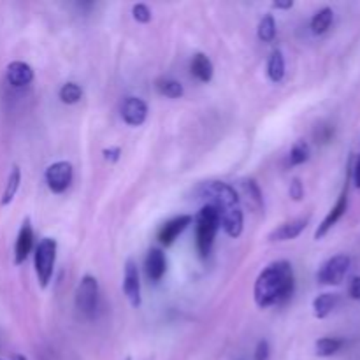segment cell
Listing matches in <instances>:
<instances>
[{
    "mask_svg": "<svg viewBox=\"0 0 360 360\" xmlns=\"http://www.w3.org/2000/svg\"><path fill=\"white\" fill-rule=\"evenodd\" d=\"M120 155H122V150H120V148H109V150H104L105 160L109 162H116L120 158Z\"/></svg>",
    "mask_w": 360,
    "mask_h": 360,
    "instance_id": "31",
    "label": "cell"
},
{
    "mask_svg": "<svg viewBox=\"0 0 360 360\" xmlns=\"http://www.w3.org/2000/svg\"><path fill=\"white\" fill-rule=\"evenodd\" d=\"M157 90L169 98H179L183 95L181 83L174 79H158Z\"/></svg>",
    "mask_w": 360,
    "mask_h": 360,
    "instance_id": "24",
    "label": "cell"
},
{
    "mask_svg": "<svg viewBox=\"0 0 360 360\" xmlns=\"http://www.w3.org/2000/svg\"><path fill=\"white\" fill-rule=\"evenodd\" d=\"M7 81L16 88L27 86L34 81V70L25 62H11L7 65Z\"/></svg>",
    "mask_w": 360,
    "mask_h": 360,
    "instance_id": "14",
    "label": "cell"
},
{
    "mask_svg": "<svg viewBox=\"0 0 360 360\" xmlns=\"http://www.w3.org/2000/svg\"><path fill=\"white\" fill-rule=\"evenodd\" d=\"M56 262V241L51 238H44L35 248V274L39 285L46 288L53 278Z\"/></svg>",
    "mask_w": 360,
    "mask_h": 360,
    "instance_id": "4",
    "label": "cell"
},
{
    "mask_svg": "<svg viewBox=\"0 0 360 360\" xmlns=\"http://www.w3.org/2000/svg\"><path fill=\"white\" fill-rule=\"evenodd\" d=\"M348 294L354 301H360V276H355L350 281V287H348Z\"/></svg>",
    "mask_w": 360,
    "mask_h": 360,
    "instance_id": "30",
    "label": "cell"
},
{
    "mask_svg": "<svg viewBox=\"0 0 360 360\" xmlns=\"http://www.w3.org/2000/svg\"><path fill=\"white\" fill-rule=\"evenodd\" d=\"M18 360H27L25 357H18Z\"/></svg>",
    "mask_w": 360,
    "mask_h": 360,
    "instance_id": "34",
    "label": "cell"
},
{
    "mask_svg": "<svg viewBox=\"0 0 360 360\" xmlns=\"http://www.w3.org/2000/svg\"><path fill=\"white\" fill-rule=\"evenodd\" d=\"M146 274L151 281H160L164 278L165 269H167V262H165V255L160 248H151L146 255Z\"/></svg>",
    "mask_w": 360,
    "mask_h": 360,
    "instance_id": "15",
    "label": "cell"
},
{
    "mask_svg": "<svg viewBox=\"0 0 360 360\" xmlns=\"http://www.w3.org/2000/svg\"><path fill=\"white\" fill-rule=\"evenodd\" d=\"M350 266H352L350 257L341 253V255H336L333 257V259H329L322 267H320L319 274H316V280H319V283L330 285V287L340 285L341 281L345 280V276L348 274V271H350Z\"/></svg>",
    "mask_w": 360,
    "mask_h": 360,
    "instance_id": "6",
    "label": "cell"
},
{
    "mask_svg": "<svg viewBox=\"0 0 360 360\" xmlns=\"http://www.w3.org/2000/svg\"><path fill=\"white\" fill-rule=\"evenodd\" d=\"M76 308L86 319H94L98 309V283L94 276L81 278L76 290Z\"/></svg>",
    "mask_w": 360,
    "mask_h": 360,
    "instance_id": "5",
    "label": "cell"
},
{
    "mask_svg": "<svg viewBox=\"0 0 360 360\" xmlns=\"http://www.w3.org/2000/svg\"><path fill=\"white\" fill-rule=\"evenodd\" d=\"M58 97L63 104H77L83 97V90L76 83H65L58 91Z\"/></svg>",
    "mask_w": 360,
    "mask_h": 360,
    "instance_id": "23",
    "label": "cell"
},
{
    "mask_svg": "<svg viewBox=\"0 0 360 360\" xmlns=\"http://www.w3.org/2000/svg\"><path fill=\"white\" fill-rule=\"evenodd\" d=\"M334 21V11L330 7H323V9L316 11L315 16L311 18V32L315 35L326 34L330 28Z\"/></svg>",
    "mask_w": 360,
    "mask_h": 360,
    "instance_id": "18",
    "label": "cell"
},
{
    "mask_svg": "<svg viewBox=\"0 0 360 360\" xmlns=\"http://www.w3.org/2000/svg\"><path fill=\"white\" fill-rule=\"evenodd\" d=\"M347 207H348V190H347V186H345V190L341 192V195L338 197V200H336V204L333 206V210L329 211V214L323 218V221L319 225V229H316L315 239L326 238V236L329 234L330 229H333L334 225H336L338 221L343 218V214L347 213Z\"/></svg>",
    "mask_w": 360,
    "mask_h": 360,
    "instance_id": "9",
    "label": "cell"
},
{
    "mask_svg": "<svg viewBox=\"0 0 360 360\" xmlns=\"http://www.w3.org/2000/svg\"><path fill=\"white\" fill-rule=\"evenodd\" d=\"M267 76L273 83H280L285 77V58L281 51H273L267 62Z\"/></svg>",
    "mask_w": 360,
    "mask_h": 360,
    "instance_id": "21",
    "label": "cell"
},
{
    "mask_svg": "<svg viewBox=\"0 0 360 360\" xmlns=\"http://www.w3.org/2000/svg\"><path fill=\"white\" fill-rule=\"evenodd\" d=\"M338 302H340L338 294H320L319 297L313 301V313H315V316L319 320L327 319V316L336 309Z\"/></svg>",
    "mask_w": 360,
    "mask_h": 360,
    "instance_id": "17",
    "label": "cell"
},
{
    "mask_svg": "<svg viewBox=\"0 0 360 360\" xmlns=\"http://www.w3.org/2000/svg\"><path fill=\"white\" fill-rule=\"evenodd\" d=\"M20 183H21V171L18 165H14L9 172V178H7L6 188H4V193H2V199H0V204H2V206H7V204L13 202L14 195H16L18 188H20Z\"/></svg>",
    "mask_w": 360,
    "mask_h": 360,
    "instance_id": "19",
    "label": "cell"
},
{
    "mask_svg": "<svg viewBox=\"0 0 360 360\" xmlns=\"http://www.w3.org/2000/svg\"><path fill=\"white\" fill-rule=\"evenodd\" d=\"M257 35H259V39L262 42H271L276 37V21H274V18L271 14H267V16H264L260 20L259 28H257Z\"/></svg>",
    "mask_w": 360,
    "mask_h": 360,
    "instance_id": "22",
    "label": "cell"
},
{
    "mask_svg": "<svg viewBox=\"0 0 360 360\" xmlns=\"http://www.w3.org/2000/svg\"><path fill=\"white\" fill-rule=\"evenodd\" d=\"M274 9H290V7H294V2L292 0H287V2H283V0H278V2L273 4Z\"/></svg>",
    "mask_w": 360,
    "mask_h": 360,
    "instance_id": "33",
    "label": "cell"
},
{
    "mask_svg": "<svg viewBox=\"0 0 360 360\" xmlns=\"http://www.w3.org/2000/svg\"><path fill=\"white\" fill-rule=\"evenodd\" d=\"M269 354H271L269 343H267L266 340H260L255 348V360H267L269 359Z\"/></svg>",
    "mask_w": 360,
    "mask_h": 360,
    "instance_id": "28",
    "label": "cell"
},
{
    "mask_svg": "<svg viewBox=\"0 0 360 360\" xmlns=\"http://www.w3.org/2000/svg\"><path fill=\"white\" fill-rule=\"evenodd\" d=\"M290 197L294 200H301L304 197V186H302L301 179H294L290 185Z\"/></svg>",
    "mask_w": 360,
    "mask_h": 360,
    "instance_id": "29",
    "label": "cell"
},
{
    "mask_svg": "<svg viewBox=\"0 0 360 360\" xmlns=\"http://www.w3.org/2000/svg\"><path fill=\"white\" fill-rule=\"evenodd\" d=\"M306 225H308V218H297V220L285 221V224H281L280 227H276L273 232H271L269 241L276 243V241H290V239H295L297 236L302 234Z\"/></svg>",
    "mask_w": 360,
    "mask_h": 360,
    "instance_id": "13",
    "label": "cell"
},
{
    "mask_svg": "<svg viewBox=\"0 0 360 360\" xmlns=\"http://www.w3.org/2000/svg\"><path fill=\"white\" fill-rule=\"evenodd\" d=\"M72 165L69 162H55V164L49 165L44 172V179L48 188L53 193H63L72 183Z\"/></svg>",
    "mask_w": 360,
    "mask_h": 360,
    "instance_id": "7",
    "label": "cell"
},
{
    "mask_svg": "<svg viewBox=\"0 0 360 360\" xmlns=\"http://www.w3.org/2000/svg\"><path fill=\"white\" fill-rule=\"evenodd\" d=\"M200 197L206 200V206L217 210L220 218V227L231 238H239L243 232V211L239 206V195L231 185L221 181L204 183L200 188Z\"/></svg>",
    "mask_w": 360,
    "mask_h": 360,
    "instance_id": "2",
    "label": "cell"
},
{
    "mask_svg": "<svg viewBox=\"0 0 360 360\" xmlns=\"http://www.w3.org/2000/svg\"><path fill=\"white\" fill-rule=\"evenodd\" d=\"M123 292H125L127 299L134 308L141 306V281H139V271L134 260H127L125 264V274H123Z\"/></svg>",
    "mask_w": 360,
    "mask_h": 360,
    "instance_id": "8",
    "label": "cell"
},
{
    "mask_svg": "<svg viewBox=\"0 0 360 360\" xmlns=\"http://www.w3.org/2000/svg\"><path fill=\"white\" fill-rule=\"evenodd\" d=\"M354 185L355 188L360 190V157L355 162V167H354Z\"/></svg>",
    "mask_w": 360,
    "mask_h": 360,
    "instance_id": "32",
    "label": "cell"
},
{
    "mask_svg": "<svg viewBox=\"0 0 360 360\" xmlns=\"http://www.w3.org/2000/svg\"><path fill=\"white\" fill-rule=\"evenodd\" d=\"M122 116L125 120L127 125L130 127H139L146 122L148 116V105L143 98L139 97H129L123 102Z\"/></svg>",
    "mask_w": 360,
    "mask_h": 360,
    "instance_id": "10",
    "label": "cell"
},
{
    "mask_svg": "<svg viewBox=\"0 0 360 360\" xmlns=\"http://www.w3.org/2000/svg\"><path fill=\"white\" fill-rule=\"evenodd\" d=\"M127 360H130V359H127Z\"/></svg>",
    "mask_w": 360,
    "mask_h": 360,
    "instance_id": "35",
    "label": "cell"
},
{
    "mask_svg": "<svg viewBox=\"0 0 360 360\" xmlns=\"http://www.w3.org/2000/svg\"><path fill=\"white\" fill-rule=\"evenodd\" d=\"M192 220L193 218L190 217V214H179V217L169 220L167 224L160 229V232H158V241L164 246H171L172 243L178 239V236L192 224Z\"/></svg>",
    "mask_w": 360,
    "mask_h": 360,
    "instance_id": "11",
    "label": "cell"
},
{
    "mask_svg": "<svg viewBox=\"0 0 360 360\" xmlns=\"http://www.w3.org/2000/svg\"><path fill=\"white\" fill-rule=\"evenodd\" d=\"M195 225L197 250H199L200 257H207L213 248L218 229H220V218H218L217 210L211 206H204L197 214Z\"/></svg>",
    "mask_w": 360,
    "mask_h": 360,
    "instance_id": "3",
    "label": "cell"
},
{
    "mask_svg": "<svg viewBox=\"0 0 360 360\" xmlns=\"http://www.w3.org/2000/svg\"><path fill=\"white\" fill-rule=\"evenodd\" d=\"M294 288L295 278L290 262L278 260L259 274L253 288V297L259 308H269L288 301L294 294Z\"/></svg>",
    "mask_w": 360,
    "mask_h": 360,
    "instance_id": "1",
    "label": "cell"
},
{
    "mask_svg": "<svg viewBox=\"0 0 360 360\" xmlns=\"http://www.w3.org/2000/svg\"><path fill=\"white\" fill-rule=\"evenodd\" d=\"M32 246H34V231H32L30 220H25L18 234L16 246H14V264L20 266L27 260L28 253H30Z\"/></svg>",
    "mask_w": 360,
    "mask_h": 360,
    "instance_id": "12",
    "label": "cell"
},
{
    "mask_svg": "<svg viewBox=\"0 0 360 360\" xmlns=\"http://www.w3.org/2000/svg\"><path fill=\"white\" fill-rule=\"evenodd\" d=\"M309 160V146L306 141L299 139L290 150V165H301Z\"/></svg>",
    "mask_w": 360,
    "mask_h": 360,
    "instance_id": "25",
    "label": "cell"
},
{
    "mask_svg": "<svg viewBox=\"0 0 360 360\" xmlns=\"http://www.w3.org/2000/svg\"><path fill=\"white\" fill-rule=\"evenodd\" d=\"M190 69H192L193 76L199 81H202V83H210V81L213 79V63H211V60L207 58L206 55H202V53H197V55L193 56Z\"/></svg>",
    "mask_w": 360,
    "mask_h": 360,
    "instance_id": "16",
    "label": "cell"
},
{
    "mask_svg": "<svg viewBox=\"0 0 360 360\" xmlns=\"http://www.w3.org/2000/svg\"><path fill=\"white\" fill-rule=\"evenodd\" d=\"M243 186H245V192L248 193L250 199H252L253 202L257 204V207H262L264 206V199H262V192H260L259 185H257L253 179H248V181L243 183Z\"/></svg>",
    "mask_w": 360,
    "mask_h": 360,
    "instance_id": "26",
    "label": "cell"
},
{
    "mask_svg": "<svg viewBox=\"0 0 360 360\" xmlns=\"http://www.w3.org/2000/svg\"><path fill=\"white\" fill-rule=\"evenodd\" d=\"M132 14H134V20L139 21V23H148L151 20V11L150 7L144 6V4H136L132 7Z\"/></svg>",
    "mask_w": 360,
    "mask_h": 360,
    "instance_id": "27",
    "label": "cell"
},
{
    "mask_svg": "<svg viewBox=\"0 0 360 360\" xmlns=\"http://www.w3.org/2000/svg\"><path fill=\"white\" fill-rule=\"evenodd\" d=\"M345 341L340 338H320L315 343V354L319 357H333L343 348Z\"/></svg>",
    "mask_w": 360,
    "mask_h": 360,
    "instance_id": "20",
    "label": "cell"
}]
</instances>
